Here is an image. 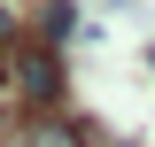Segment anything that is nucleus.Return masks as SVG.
Listing matches in <instances>:
<instances>
[{"mask_svg":"<svg viewBox=\"0 0 155 147\" xmlns=\"http://www.w3.org/2000/svg\"><path fill=\"white\" fill-rule=\"evenodd\" d=\"M23 93L31 101H54V54L47 47H23Z\"/></svg>","mask_w":155,"mask_h":147,"instance_id":"obj_1","label":"nucleus"},{"mask_svg":"<svg viewBox=\"0 0 155 147\" xmlns=\"http://www.w3.org/2000/svg\"><path fill=\"white\" fill-rule=\"evenodd\" d=\"M23 147H85V139H78V132L62 124V116H39V124L23 132Z\"/></svg>","mask_w":155,"mask_h":147,"instance_id":"obj_2","label":"nucleus"},{"mask_svg":"<svg viewBox=\"0 0 155 147\" xmlns=\"http://www.w3.org/2000/svg\"><path fill=\"white\" fill-rule=\"evenodd\" d=\"M8 39H16V16H8V8H0V47H8Z\"/></svg>","mask_w":155,"mask_h":147,"instance_id":"obj_3","label":"nucleus"}]
</instances>
